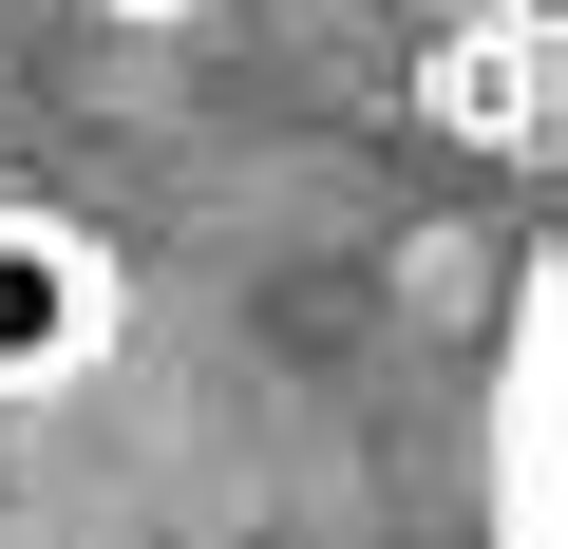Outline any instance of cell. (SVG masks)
<instances>
[{
    "instance_id": "obj_1",
    "label": "cell",
    "mask_w": 568,
    "mask_h": 549,
    "mask_svg": "<svg viewBox=\"0 0 568 549\" xmlns=\"http://www.w3.org/2000/svg\"><path fill=\"white\" fill-rule=\"evenodd\" d=\"M114 323H133L114 227H95V209H58V190H0V417L77 398V379L114 360Z\"/></svg>"
},
{
    "instance_id": "obj_2",
    "label": "cell",
    "mask_w": 568,
    "mask_h": 549,
    "mask_svg": "<svg viewBox=\"0 0 568 549\" xmlns=\"http://www.w3.org/2000/svg\"><path fill=\"white\" fill-rule=\"evenodd\" d=\"M493 549H568V227L511 323V455H493Z\"/></svg>"
},
{
    "instance_id": "obj_3",
    "label": "cell",
    "mask_w": 568,
    "mask_h": 549,
    "mask_svg": "<svg viewBox=\"0 0 568 549\" xmlns=\"http://www.w3.org/2000/svg\"><path fill=\"white\" fill-rule=\"evenodd\" d=\"M95 20H133V39H171V20H209V0H95Z\"/></svg>"
}]
</instances>
